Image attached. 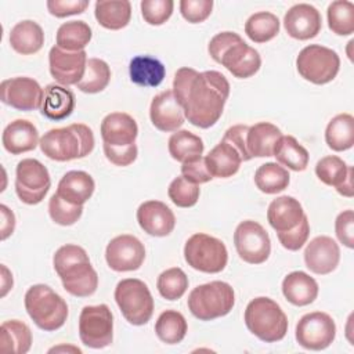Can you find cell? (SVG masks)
I'll use <instances>...</instances> for the list:
<instances>
[{
    "label": "cell",
    "mask_w": 354,
    "mask_h": 354,
    "mask_svg": "<svg viewBox=\"0 0 354 354\" xmlns=\"http://www.w3.org/2000/svg\"><path fill=\"white\" fill-rule=\"evenodd\" d=\"M173 93L185 119L196 127L209 129L223 115L230 95V83L217 71L198 72L184 66L174 75Z\"/></svg>",
    "instance_id": "1"
},
{
    "label": "cell",
    "mask_w": 354,
    "mask_h": 354,
    "mask_svg": "<svg viewBox=\"0 0 354 354\" xmlns=\"http://www.w3.org/2000/svg\"><path fill=\"white\" fill-rule=\"evenodd\" d=\"M54 270L61 278L64 289L76 297H88L98 288V275L93 268L87 252L73 243L61 246L53 257Z\"/></svg>",
    "instance_id": "2"
},
{
    "label": "cell",
    "mask_w": 354,
    "mask_h": 354,
    "mask_svg": "<svg viewBox=\"0 0 354 354\" xmlns=\"http://www.w3.org/2000/svg\"><path fill=\"white\" fill-rule=\"evenodd\" d=\"M207 51L216 62L238 79L253 76L261 66L259 51L246 44L235 32L227 30L214 35L209 41Z\"/></svg>",
    "instance_id": "3"
},
{
    "label": "cell",
    "mask_w": 354,
    "mask_h": 354,
    "mask_svg": "<svg viewBox=\"0 0 354 354\" xmlns=\"http://www.w3.org/2000/svg\"><path fill=\"white\" fill-rule=\"evenodd\" d=\"M93 130L83 123H72L66 127L51 129L40 138L41 152L57 162L82 159L94 149Z\"/></svg>",
    "instance_id": "4"
},
{
    "label": "cell",
    "mask_w": 354,
    "mask_h": 354,
    "mask_svg": "<svg viewBox=\"0 0 354 354\" xmlns=\"http://www.w3.org/2000/svg\"><path fill=\"white\" fill-rule=\"evenodd\" d=\"M246 328L261 342L275 343L288 332V317L281 306L270 297H256L245 310Z\"/></svg>",
    "instance_id": "5"
},
{
    "label": "cell",
    "mask_w": 354,
    "mask_h": 354,
    "mask_svg": "<svg viewBox=\"0 0 354 354\" xmlns=\"http://www.w3.org/2000/svg\"><path fill=\"white\" fill-rule=\"evenodd\" d=\"M24 301L30 319L46 332L59 329L68 318L66 301L44 283L30 286Z\"/></svg>",
    "instance_id": "6"
},
{
    "label": "cell",
    "mask_w": 354,
    "mask_h": 354,
    "mask_svg": "<svg viewBox=\"0 0 354 354\" xmlns=\"http://www.w3.org/2000/svg\"><path fill=\"white\" fill-rule=\"evenodd\" d=\"M191 314L201 321H212L227 315L235 304V293L230 283L212 281L194 288L187 300Z\"/></svg>",
    "instance_id": "7"
},
{
    "label": "cell",
    "mask_w": 354,
    "mask_h": 354,
    "mask_svg": "<svg viewBox=\"0 0 354 354\" xmlns=\"http://www.w3.org/2000/svg\"><path fill=\"white\" fill-rule=\"evenodd\" d=\"M184 259L196 271L217 274L225 268L228 252L224 242L218 238L205 232H196L185 242Z\"/></svg>",
    "instance_id": "8"
},
{
    "label": "cell",
    "mask_w": 354,
    "mask_h": 354,
    "mask_svg": "<svg viewBox=\"0 0 354 354\" xmlns=\"http://www.w3.org/2000/svg\"><path fill=\"white\" fill-rule=\"evenodd\" d=\"M115 300L123 317L131 325H145L153 314V297L141 279L126 278L118 282Z\"/></svg>",
    "instance_id": "9"
},
{
    "label": "cell",
    "mask_w": 354,
    "mask_h": 354,
    "mask_svg": "<svg viewBox=\"0 0 354 354\" xmlns=\"http://www.w3.org/2000/svg\"><path fill=\"white\" fill-rule=\"evenodd\" d=\"M296 68L303 79L314 84H326L339 73L340 58L337 53L329 47L310 44L299 53Z\"/></svg>",
    "instance_id": "10"
},
{
    "label": "cell",
    "mask_w": 354,
    "mask_h": 354,
    "mask_svg": "<svg viewBox=\"0 0 354 354\" xmlns=\"http://www.w3.org/2000/svg\"><path fill=\"white\" fill-rule=\"evenodd\" d=\"M51 178L47 167L37 159L26 158L15 169V192L26 205H37L47 195Z\"/></svg>",
    "instance_id": "11"
},
{
    "label": "cell",
    "mask_w": 354,
    "mask_h": 354,
    "mask_svg": "<svg viewBox=\"0 0 354 354\" xmlns=\"http://www.w3.org/2000/svg\"><path fill=\"white\" fill-rule=\"evenodd\" d=\"M79 336L84 346L104 348L113 339V315L106 304L86 306L79 315Z\"/></svg>",
    "instance_id": "12"
},
{
    "label": "cell",
    "mask_w": 354,
    "mask_h": 354,
    "mask_svg": "<svg viewBox=\"0 0 354 354\" xmlns=\"http://www.w3.org/2000/svg\"><path fill=\"white\" fill-rule=\"evenodd\" d=\"M234 245L239 257L249 264H261L271 253L268 232L253 220L238 224L234 232Z\"/></svg>",
    "instance_id": "13"
},
{
    "label": "cell",
    "mask_w": 354,
    "mask_h": 354,
    "mask_svg": "<svg viewBox=\"0 0 354 354\" xmlns=\"http://www.w3.org/2000/svg\"><path fill=\"white\" fill-rule=\"evenodd\" d=\"M295 336L303 348L319 351L329 347L335 340L336 324L326 313H308L299 319Z\"/></svg>",
    "instance_id": "14"
},
{
    "label": "cell",
    "mask_w": 354,
    "mask_h": 354,
    "mask_svg": "<svg viewBox=\"0 0 354 354\" xmlns=\"http://www.w3.org/2000/svg\"><path fill=\"white\" fill-rule=\"evenodd\" d=\"M44 90L39 82L28 76L6 79L0 84L1 102L18 111H35L41 108Z\"/></svg>",
    "instance_id": "15"
},
{
    "label": "cell",
    "mask_w": 354,
    "mask_h": 354,
    "mask_svg": "<svg viewBox=\"0 0 354 354\" xmlns=\"http://www.w3.org/2000/svg\"><path fill=\"white\" fill-rule=\"evenodd\" d=\"M144 259L145 248L134 235H118L109 241L105 249V260L109 268L118 272L138 270Z\"/></svg>",
    "instance_id": "16"
},
{
    "label": "cell",
    "mask_w": 354,
    "mask_h": 354,
    "mask_svg": "<svg viewBox=\"0 0 354 354\" xmlns=\"http://www.w3.org/2000/svg\"><path fill=\"white\" fill-rule=\"evenodd\" d=\"M87 53L82 51H65L58 46H53L48 53L50 73L62 86L77 84L86 71Z\"/></svg>",
    "instance_id": "17"
},
{
    "label": "cell",
    "mask_w": 354,
    "mask_h": 354,
    "mask_svg": "<svg viewBox=\"0 0 354 354\" xmlns=\"http://www.w3.org/2000/svg\"><path fill=\"white\" fill-rule=\"evenodd\" d=\"M283 26L290 37L296 40H308L321 32L322 18L319 11L311 4L299 3L286 11Z\"/></svg>",
    "instance_id": "18"
},
{
    "label": "cell",
    "mask_w": 354,
    "mask_h": 354,
    "mask_svg": "<svg viewBox=\"0 0 354 354\" xmlns=\"http://www.w3.org/2000/svg\"><path fill=\"white\" fill-rule=\"evenodd\" d=\"M340 261V249L335 239L326 235L315 236L304 250L306 267L318 275H326L336 270Z\"/></svg>",
    "instance_id": "19"
},
{
    "label": "cell",
    "mask_w": 354,
    "mask_h": 354,
    "mask_svg": "<svg viewBox=\"0 0 354 354\" xmlns=\"http://www.w3.org/2000/svg\"><path fill=\"white\" fill-rule=\"evenodd\" d=\"M149 118L152 124L165 133L177 131L184 124V111L174 97L173 90H165L152 98Z\"/></svg>",
    "instance_id": "20"
},
{
    "label": "cell",
    "mask_w": 354,
    "mask_h": 354,
    "mask_svg": "<svg viewBox=\"0 0 354 354\" xmlns=\"http://www.w3.org/2000/svg\"><path fill=\"white\" fill-rule=\"evenodd\" d=\"M137 221L144 232L152 236H166L176 227L173 210L160 201H147L137 209Z\"/></svg>",
    "instance_id": "21"
},
{
    "label": "cell",
    "mask_w": 354,
    "mask_h": 354,
    "mask_svg": "<svg viewBox=\"0 0 354 354\" xmlns=\"http://www.w3.org/2000/svg\"><path fill=\"white\" fill-rule=\"evenodd\" d=\"M101 137L105 144L126 147L136 144L138 126L133 116L124 112H112L101 122Z\"/></svg>",
    "instance_id": "22"
},
{
    "label": "cell",
    "mask_w": 354,
    "mask_h": 354,
    "mask_svg": "<svg viewBox=\"0 0 354 354\" xmlns=\"http://www.w3.org/2000/svg\"><path fill=\"white\" fill-rule=\"evenodd\" d=\"M3 147L12 155L29 152L40 142L36 126L26 119H15L8 123L1 136Z\"/></svg>",
    "instance_id": "23"
},
{
    "label": "cell",
    "mask_w": 354,
    "mask_h": 354,
    "mask_svg": "<svg viewBox=\"0 0 354 354\" xmlns=\"http://www.w3.org/2000/svg\"><path fill=\"white\" fill-rule=\"evenodd\" d=\"M306 216L301 203L289 195L275 198L267 209V220L277 232L295 228Z\"/></svg>",
    "instance_id": "24"
},
{
    "label": "cell",
    "mask_w": 354,
    "mask_h": 354,
    "mask_svg": "<svg viewBox=\"0 0 354 354\" xmlns=\"http://www.w3.org/2000/svg\"><path fill=\"white\" fill-rule=\"evenodd\" d=\"M76 105V98L72 90L66 86L51 83L44 87L43 104L40 112L50 120H64L73 112Z\"/></svg>",
    "instance_id": "25"
},
{
    "label": "cell",
    "mask_w": 354,
    "mask_h": 354,
    "mask_svg": "<svg viewBox=\"0 0 354 354\" xmlns=\"http://www.w3.org/2000/svg\"><path fill=\"white\" fill-rule=\"evenodd\" d=\"M94 188L95 183L88 173L83 170H71L59 180L57 194L72 205L83 206L91 198Z\"/></svg>",
    "instance_id": "26"
},
{
    "label": "cell",
    "mask_w": 354,
    "mask_h": 354,
    "mask_svg": "<svg viewBox=\"0 0 354 354\" xmlns=\"http://www.w3.org/2000/svg\"><path fill=\"white\" fill-rule=\"evenodd\" d=\"M242 162L243 160L238 149L225 140H221L205 156L206 167L213 178H227L234 176L239 170Z\"/></svg>",
    "instance_id": "27"
},
{
    "label": "cell",
    "mask_w": 354,
    "mask_h": 354,
    "mask_svg": "<svg viewBox=\"0 0 354 354\" xmlns=\"http://www.w3.org/2000/svg\"><path fill=\"white\" fill-rule=\"evenodd\" d=\"M318 283L304 271H293L282 281V293L285 299L297 307L311 304L318 296Z\"/></svg>",
    "instance_id": "28"
},
{
    "label": "cell",
    "mask_w": 354,
    "mask_h": 354,
    "mask_svg": "<svg viewBox=\"0 0 354 354\" xmlns=\"http://www.w3.org/2000/svg\"><path fill=\"white\" fill-rule=\"evenodd\" d=\"M8 40L14 51L22 55H30L41 50L44 44V32L37 22L25 19L12 26Z\"/></svg>",
    "instance_id": "29"
},
{
    "label": "cell",
    "mask_w": 354,
    "mask_h": 354,
    "mask_svg": "<svg viewBox=\"0 0 354 354\" xmlns=\"http://www.w3.org/2000/svg\"><path fill=\"white\" fill-rule=\"evenodd\" d=\"M279 127L270 122H259L249 126L246 136V145L252 158H267L274 155V148L281 138Z\"/></svg>",
    "instance_id": "30"
},
{
    "label": "cell",
    "mask_w": 354,
    "mask_h": 354,
    "mask_svg": "<svg viewBox=\"0 0 354 354\" xmlns=\"http://www.w3.org/2000/svg\"><path fill=\"white\" fill-rule=\"evenodd\" d=\"M165 75V65L151 55H137L129 64L130 80L141 87L159 86L163 82Z\"/></svg>",
    "instance_id": "31"
},
{
    "label": "cell",
    "mask_w": 354,
    "mask_h": 354,
    "mask_svg": "<svg viewBox=\"0 0 354 354\" xmlns=\"http://www.w3.org/2000/svg\"><path fill=\"white\" fill-rule=\"evenodd\" d=\"M94 15L102 28L119 30L130 22L131 4L127 0H98Z\"/></svg>",
    "instance_id": "32"
},
{
    "label": "cell",
    "mask_w": 354,
    "mask_h": 354,
    "mask_svg": "<svg viewBox=\"0 0 354 354\" xmlns=\"http://www.w3.org/2000/svg\"><path fill=\"white\" fill-rule=\"evenodd\" d=\"M32 347V332L29 326L19 319H8L1 324L0 351L25 354Z\"/></svg>",
    "instance_id": "33"
},
{
    "label": "cell",
    "mask_w": 354,
    "mask_h": 354,
    "mask_svg": "<svg viewBox=\"0 0 354 354\" xmlns=\"http://www.w3.org/2000/svg\"><path fill=\"white\" fill-rule=\"evenodd\" d=\"M272 156L277 158L279 165L295 171L306 170L310 160L308 151L293 136H281Z\"/></svg>",
    "instance_id": "34"
},
{
    "label": "cell",
    "mask_w": 354,
    "mask_h": 354,
    "mask_svg": "<svg viewBox=\"0 0 354 354\" xmlns=\"http://www.w3.org/2000/svg\"><path fill=\"white\" fill-rule=\"evenodd\" d=\"M328 147L336 152L347 151L354 145V118L350 113H339L330 119L325 130Z\"/></svg>",
    "instance_id": "35"
},
{
    "label": "cell",
    "mask_w": 354,
    "mask_h": 354,
    "mask_svg": "<svg viewBox=\"0 0 354 354\" xmlns=\"http://www.w3.org/2000/svg\"><path fill=\"white\" fill-rule=\"evenodd\" d=\"M169 153L177 162L194 160L203 153V141L199 136L188 130H177L169 138Z\"/></svg>",
    "instance_id": "36"
},
{
    "label": "cell",
    "mask_w": 354,
    "mask_h": 354,
    "mask_svg": "<svg viewBox=\"0 0 354 354\" xmlns=\"http://www.w3.org/2000/svg\"><path fill=\"white\" fill-rule=\"evenodd\" d=\"M91 28L84 21L64 22L57 30V46L65 51H82L90 43Z\"/></svg>",
    "instance_id": "37"
},
{
    "label": "cell",
    "mask_w": 354,
    "mask_h": 354,
    "mask_svg": "<svg viewBox=\"0 0 354 354\" xmlns=\"http://www.w3.org/2000/svg\"><path fill=\"white\" fill-rule=\"evenodd\" d=\"M290 176L288 170L275 163L268 162L257 167L254 173V184L264 194H278L288 188Z\"/></svg>",
    "instance_id": "38"
},
{
    "label": "cell",
    "mask_w": 354,
    "mask_h": 354,
    "mask_svg": "<svg viewBox=\"0 0 354 354\" xmlns=\"http://www.w3.org/2000/svg\"><path fill=\"white\" fill-rule=\"evenodd\" d=\"M188 330L184 315L176 310L163 311L155 324V332L159 340L166 344H177L183 342Z\"/></svg>",
    "instance_id": "39"
},
{
    "label": "cell",
    "mask_w": 354,
    "mask_h": 354,
    "mask_svg": "<svg viewBox=\"0 0 354 354\" xmlns=\"http://www.w3.org/2000/svg\"><path fill=\"white\" fill-rule=\"evenodd\" d=\"M279 19L275 14L259 11L248 18L245 33L254 43H266L279 33Z\"/></svg>",
    "instance_id": "40"
},
{
    "label": "cell",
    "mask_w": 354,
    "mask_h": 354,
    "mask_svg": "<svg viewBox=\"0 0 354 354\" xmlns=\"http://www.w3.org/2000/svg\"><path fill=\"white\" fill-rule=\"evenodd\" d=\"M111 80L109 65L100 58H88L82 80L76 84L83 93L95 94L102 91Z\"/></svg>",
    "instance_id": "41"
},
{
    "label": "cell",
    "mask_w": 354,
    "mask_h": 354,
    "mask_svg": "<svg viewBox=\"0 0 354 354\" xmlns=\"http://www.w3.org/2000/svg\"><path fill=\"white\" fill-rule=\"evenodd\" d=\"M329 29L339 36L354 32V4L348 0L332 1L326 11Z\"/></svg>",
    "instance_id": "42"
},
{
    "label": "cell",
    "mask_w": 354,
    "mask_h": 354,
    "mask_svg": "<svg viewBox=\"0 0 354 354\" xmlns=\"http://www.w3.org/2000/svg\"><path fill=\"white\" fill-rule=\"evenodd\" d=\"M156 288L163 299L178 300L188 289V277L180 267L167 268L158 277Z\"/></svg>",
    "instance_id": "43"
},
{
    "label": "cell",
    "mask_w": 354,
    "mask_h": 354,
    "mask_svg": "<svg viewBox=\"0 0 354 354\" xmlns=\"http://www.w3.org/2000/svg\"><path fill=\"white\" fill-rule=\"evenodd\" d=\"M351 166L336 155L321 158L315 165L317 177L326 185L337 188L347 177Z\"/></svg>",
    "instance_id": "44"
},
{
    "label": "cell",
    "mask_w": 354,
    "mask_h": 354,
    "mask_svg": "<svg viewBox=\"0 0 354 354\" xmlns=\"http://www.w3.org/2000/svg\"><path fill=\"white\" fill-rule=\"evenodd\" d=\"M83 213V206L72 205L64 201L57 192L51 195L48 201V214L55 224L59 225H73Z\"/></svg>",
    "instance_id": "45"
},
{
    "label": "cell",
    "mask_w": 354,
    "mask_h": 354,
    "mask_svg": "<svg viewBox=\"0 0 354 354\" xmlns=\"http://www.w3.org/2000/svg\"><path fill=\"white\" fill-rule=\"evenodd\" d=\"M199 194H201L199 185L189 183L183 176L176 177L170 183L167 189V195L170 201L178 207H191L196 205L199 199Z\"/></svg>",
    "instance_id": "46"
},
{
    "label": "cell",
    "mask_w": 354,
    "mask_h": 354,
    "mask_svg": "<svg viewBox=\"0 0 354 354\" xmlns=\"http://www.w3.org/2000/svg\"><path fill=\"white\" fill-rule=\"evenodd\" d=\"M140 7L144 21L149 25L158 26L171 17L174 3L173 0H142Z\"/></svg>",
    "instance_id": "47"
},
{
    "label": "cell",
    "mask_w": 354,
    "mask_h": 354,
    "mask_svg": "<svg viewBox=\"0 0 354 354\" xmlns=\"http://www.w3.org/2000/svg\"><path fill=\"white\" fill-rule=\"evenodd\" d=\"M310 235V224L307 216L303 217V220L292 230L285 231V232H277L279 243L292 252L299 250L308 239Z\"/></svg>",
    "instance_id": "48"
},
{
    "label": "cell",
    "mask_w": 354,
    "mask_h": 354,
    "mask_svg": "<svg viewBox=\"0 0 354 354\" xmlns=\"http://www.w3.org/2000/svg\"><path fill=\"white\" fill-rule=\"evenodd\" d=\"M213 10L212 0H181L180 12L191 24H201L209 18Z\"/></svg>",
    "instance_id": "49"
},
{
    "label": "cell",
    "mask_w": 354,
    "mask_h": 354,
    "mask_svg": "<svg viewBox=\"0 0 354 354\" xmlns=\"http://www.w3.org/2000/svg\"><path fill=\"white\" fill-rule=\"evenodd\" d=\"M335 232L340 243L346 248H354V212L351 209L339 213L335 221Z\"/></svg>",
    "instance_id": "50"
},
{
    "label": "cell",
    "mask_w": 354,
    "mask_h": 354,
    "mask_svg": "<svg viewBox=\"0 0 354 354\" xmlns=\"http://www.w3.org/2000/svg\"><path fill=\"white\" fill-rule=\"evenodd\" d=\"M181 176L188 180L192 184H205L209 183L213 177L209 173L206 163H205V156H199L194 160L184 162L181 165Z\"/></svg>",
    "instance_id": "51"
},
{
    "label": "cell",
    "mask_w": 354,
    "mask_h": 354,
    "mask_svg": "<svg viewBox=\"0 0 354 354\" xmlns=\"http://www.w3.org/2000/svg\"><path fill=\"white\" fill-rule=\"evenodd\" d=\"M88 7V0H48L47 10L57 18L76 15L84 12Z\"/></svg>",
    "instance_id": "52"
},
{
    "label": "cell",
    "mask_w": 354,
    "mask_h": 354,
    "mask_svg": "<svg viewBox=\"0 0 354 354\" xmlns=\"http://www.w3.org/2000/svg\"><path fill=\"white\" fill-rule=\"evenodd\" d=\"M104 153L111 163L116 166H129L137 159L138 148L136 144L126 147H115L104 142Z\"/></svg>",
    "instance_id": "53"
},
{
    "label": "cell",
    "mask_w": 354,
    "mask_h": 354,
    "mask_svg": "<svg viewBox=\"0 0 354 354\" xmlns=\"http://www.w3.org/2000/svg\"><path fill=\"white\" fill-rule=\"evenodd\" d=\"M248 130H249V126H246V124H235V126H231L230 129H227V131L224 133V137H223V140L228 141L231 145H234L238 149V152L242 156V160L252 159V156L249 155V151H248V145H246Z\"/></svg>",
    "instance_id": "54"
},
{
    "label": "cell",
    "mask_w": 354,
    "mask_h": 354,
    "mask_svg": "<svg viewBox=\"0 0 354 354\" xmlns=\"http://www.w3.org/2000/svg\"><path fill=\"white\" fill-rule=\"evenodd\" d=\"M0 213H1V241H4L14 232L15 216L6 205H0Z\"/></svg>",
    "instance_id": "55"
},
{
    "label": "cell",
    "mask_w": 354,
    "mask_h": 354,
    "mask_svg": "<svg viewBox=\"0 0 354 354\" xmlns=\"http://www.w3.org/2000/svg\"><path fill=\"white\" fill-rule=\"evenodd\" d=\"M353 173H354V169L351 167L346 180L336 188V191L343 195V196H347V198H351L354 195V188H353Z\"/></svg>",
    "instance_id": "56"
},
{
    "label": "cell",
    "mask_w": 354,
    "mask_h": 354,
    "mask_svg": "<svg viewBox=\"0 0 354 354\" xmlns=\"http://www.w3.org/2000/svg\"><path fill=\"white\" fill-rule=\"evenodd\" d=\"M11 288H12V274L8 271V268L4 264H1V297H4Z\"/></svg>",
    "instance_id": "57"
}]
</instances>
